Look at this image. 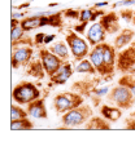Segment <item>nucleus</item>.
Returning <instances> with one entry per match:
<instances>
[{
	"label": "nucleus",
	"instance_id": "f257e3e1",
	"mask_svg": "<svg viewBox=\"0 0 135 151\" xmlns=\"http://www.w3.org/2000/svg\"><path fill=\"white\" fill-rule=\"evenodd\" d=\"M21 27L27 32L34 29H39L43 26L51 27H62L64 21H62V12H43L36 13L35 16L23 18L20 22Z\"/></svg>",
	"mask_w": 135,
	"mask_h": 151
},
{
	"label": "nucleus",
	"instance_id": "f03ea898",
	"mask_svg": "<svg viewBox=\"0 0 135 151\" xmlns=\"http://www.w3.org/2000/svg\"><path fill=\"white\" fill-rule=\"evenodd\" d=\"M107 99L110 105L122 110H130L135 105V97L131 91L122 84H117L107 93Z\"/></svg>",
	"mask_w": 135,
	"mask_h": 151
},
{
	"label": "nucleus",
	"instance_id": "7ed1b4c3",
	"mask_svg": "<svg viewBox=\"0 0 135 151\" xmlns=\"http://www.w3.org/2000/svg\"><path fill=\"white\" fill-rule=\"evenodd\" d=\"M92 116V109L88 105H81L75 109H72L62 114L61 123L65 128H74V127L85 125L88 119Z\"/></svg>",
	"mask_w": 135,
	"mask_h": 151
},
{
	"label": "nucleus",
	"instance_id": "20e7f679",
	"mask_svg": "<svg viewBox=\"0 0 135 151\" xmlns=\"http://www.w3.org/2000/svg\"><path fill=\"white\" fill-rule=\"evenodd\" d=\"M65 42L70 48V52L77 62L87 57L91 50V45L88 44L87 39H83L74 30H68L66 35H65Z\"/></svg>",
	"mask_w": 135,
	"mask_h": 151
},
{
	"label": "nucleus",
	"instance_id": "39448f33",
	"mask_svg": "<svg viewBox=\"0 0 135 151\" xmlns=\"http://www.w3.org/2000/svg\"><path fill=\"white\" fill-rule=\"evenodd\" d=\"M38 98H40L39 88L30 81H21L12 91V99L18 105H29Z\"/></svg>",
	"mask_w": 135,
	"mask_h": 151
},
{
	"label": "nucleus",
	"instance_id": "423d86ee",
	"mask_svg": "<svg viewBox=\"0 0 135 151\" xmlns=\"http://www.w3.org/2000/svg\"><path fill=\"white\" fill-rule=\"evenodd\" d=\"M85 104V97L78 92H64L53 97V109L57 114H65L72 109Z\"/></svg>",
	"mask_w": 135,
	"mask_h": 151
},
{
	"label": "nucleus",
	"instance_id": "0eeeda50",
	"mask_svg": "<svg viewBox=\"0 0 135 151\" xmlns=\"http://www.w3.org/2000/svg\"><path fill=\"white\" fill-rule=\"evenodd\" d=\"M117 70L126 74L135 68V40L117 52Z\"/></svg>",
	"mask_w": 135,
	"mask_h": 151
},
{
	"label": "nucleus",
	"instance_id": "6e6552de",
	"mask_svg": "<svg viewBox=\"0 0 135 151\" xmlns=\"http://www.w3.org/2000/svg\"><path fill=\"white\" fill-rule=\"evenodd\" d=\"M38 54H39V58H40L42 63H43V66H44V70H46V73L50 78L52 75L56 74L57 70L62 66V63L65 62L64 60H61L60 57H57L53 52H51L50 48H48V49L42 48V49H39Z\"/></svg>",
	"mask_w": 135,
	"mask_h": 151
},
{
	"label": "nucleus",
	"instance_id": "1a4fd4ad",
	"mask_svg": "<svg viewBox=\"0 0 135 151\" xmlns=\"http://www.w3.org/2000/svg\"><path fill=\"white\" fill-rule=\"evenodd\" d=\"M12 57H10V63H12V68H17L22 67V66H27L29 62L31 61V57L34 54V49L33 47L29 45H23V47H16L12 48Z\"/></svg>",
	"mask_w": 135,
	"mask_h": 151
},
{
	"label": "nucleus",
	"instance_id": "9d476101",
	"mask_svg": "<svg viewBox=\"0 0 135 151\" xmlns=\"http://www.w3.org/2000/svg\"><path fill=\"white\" fill-rule=\"evenodd\" d=\"M103 52H104V65L107 70V79L113 78L117 65V52L118 50L108 43H103Z\"/></svg>",
	"mask_w": 135,
	"mask_h": 151
},
{
	"label": "nucleus",
	"instance_id": "9b49d317",
	"mask_svg": "<svg viewBox=\"0 0 135 151\" xmlns=\"http://www.w3.org/2000/svg\"><path fill=\"white\" fill-rule=\"evenodd\" d=\"M107 35H108V34H107L105 29H104L101 26V23L98 21V22H93L92 25L88 27L87 32H86V39H87L90 45L95 47V45H98V44L105 43Z\"/></svg>",
	"mask_w": 135,
	"mask_h": 151
},
{
	"label": "nucleus",
	"instance_id": "f8f14e48",
	"mask_svg": "<svg viewBox=\"0 0 135 151\" xmlns=\"http://www.w3.org/2000/svg\"><path fill=\"white\" fill-rule=\"evenodd\" d=\"M88 60L92 62V65L95 66L96 71L100 76L107 79V70H105V65H104V52H103V43L98 44L95 47H91V50L88 53Z\"/></svg>",
	"mask_w": 135,
	"mask_h": 151
},
{
	"label": "nucleus",
	"instance_id": "ddd939ff",
	"mask_svg": "<svg viewBox=\"0 0 135 151\" xmlns=\"http://www.w3.org/2000/svg\"><path fill=\"white\" fill-rule=\"evenodd\" d=\"M99 22L101 23V26L105 29V31L108 35H114V34L121 31L120 27V14L116 12H109L105 13L99 18Z\"/></svg>",
	"mask_w": 135,
	"mask_h": 151
},
{
	"label": "nucleus",
	"instance_id": "4468645a",
	"mask_svg": "<svg viewBox=\"0 0 135 151\" xmlns=\"http://www.w3.org/2000/svg\"><path fill=\"white\" fill-rule=\"evenodd\" d=\"M73 73H74V68H73L72 63L69 61H65L62 63V66L57 70V73L55 75H52L50 78L51 80V85H61L65 84L68 81V79L72 76Z\"/></svg>",
	"mask_w": 135,
	"mask_h": 151
},
{
	"label": "nucleus",
	"instance_id": "2eb2a0df",
	"mask_svg": "<svg viewBox=\"0 0 135 151\" xmlns=\"http://www.w3.org/2000/svg\"><path fill=\"white\" fill-rule=\"evenodd\" d=\"M26 106H27L26 111L30 118H34V119H47L48 118L47 109H46V105H44L43 98H38Z\"/></svg>",
	"mask_w": 135,
	"mask_h": 151
},
{
	"label": "nucleus",
	"instance_id": "dca6fc26",
	"mask_svg": "<svg viewBox=\"0 0 135 151\" xmlns=\"http://www.w3.org/2000/svg\"><path fill=\"white\" fill-rule=\"evenodd\" d=\"M134 37H135V31L133 29H122L118 35L114 37L113 45L117 50H121L123 48H126L130 43H133Z\"/></svg>",
	"mask_w": 135,
	"mask_h": 151
},
{
	"label": "nucleus",
	"instance_id": "f3484780",
	"mask_svg": "<svg viewBox=\"0 0 135 151\" xmlns=\"http://www.w3.org/2000/svg\"><path fill=\"white\" fill-rule=\"evenodd\" d=\"M26 74L29 75V76L39 79V80H43V79L46 78L47 73H46V70H44V66H43V63H42L40 58L30 61L29 65L26 66Z\"/></svg>",
	"mask_w": 135,
	"mask_h": 151
},
{
	"label": "nucleus",
	"instance_id": "a211bd4d",
	"mask_svg": "<svg viewBox=\"0 0 135 151\" xmlns=\"http://www.w3.org/2000/svg\"><path fill=\"white\" fill-rule=\"evenodd\" d=\"M85 128L88 130H109L112 128L110 122L108 119L99 118V116H91L88 119V122L85 124Z\"/></svg>",
	"mask_w": 135,
	"mask_h": 151
},
{
	"label": "nucleus",
	"instance_id": "6ab92c4d",
	"mask_svg": "<svg viewBox=\"0 0 135 151\" xmlns=\"http://www.w3.org/2000/svg\"><path fill=\"white\" fill-rule=\"evenodd\" d=\"M100 114L105 119H108L110 123H116L122 118V109L117 106H109V105H101L100 107Z\"/></svg>",
	"mask_w": 135,
	"mask_h": 151
},
{
	"label": "nucleus",
	"instance_id": "aec40b11",
	"mask_svg": "<svg viewBox=\"0 0 135 151\" xmlns=\"http://www.w3.org/2000/svg\"><path fill=\"white\" fill-rule=\"evenodd\" d=\"M105 14V12L101 11V9L96 8H87V9H82L81 11V16H79V22H95L98 18H100L101 16Z\"/></svg>",
	"mask_w": 135,
	"mask_h": 151
},
{
	"label": "nucleus",
	"instance_id": "412c9836",
	"mask_svg": "<svg viewBox=\"0 0 135 151\" xmlns=\"http://www.w3.org/2000/svg\"><path fill=\"white\" fill-rule=\"evenodd\" d=\"M50 50L53 52L57 57H60L61 60L64 61H68L69 57H70V48L66 44V42H56L53 43L52 45L50 47Z\"/></svg>",
	"mask_w": 135,
	"mask_h": 151
},
{
	"label": "nucleus",
	"instance_id": "4be33fe9",
	"mask_svg": "<svg viewBox=\"0 0 135 151\" xmlns=\"http://www.w3.org/2000/svg\"><path fill=\"white\" fill-rule=\"evenodd\" d=\"M95 85L96 83H91V81H87V80H81L72 85V91L78 92L82 96H92L93 91L96 89Z\"/></svg>",
	"mask_w": 135,
	"mask_h": 151
},
{
	"label": "nucleus",
	"instance_id": "5701e85b",
	"mask_svg": "<svg viewBox=\"0 0 135 151\" xmlns=\"http://www.w3.org/2000/svg\"><path fill=\"white\" fill-rule=\"evenodd\" d=\"M20 22L17 18H12V31H10V43H12V47L15 45L17 42H20L22 37H25V30L21 27Z\"/></svg>",
	"mask_w": 135,
	"mask_h": 151
},
{
	"label": "nucleus",
	"instance_id": "b1692460",
	"mask_svg": "<svg viewBox=\"0 0 135 151\" xmlns=\"http://www.w3.org/2000/svg\"><path fill=\"white\" fill-rule=\"evenodd\" d=\"M74 71H75V73H78V74H90V75L98 74V71H96L95 66H93L92 62L88 60V58H87V60H86V58H83L82 61L77 62Z\"/></svg>",
	"mask_w": 135,
	"mask_h": 151
},
{
	"label": "nucleus",
	"instance_id": "393cba45",
	"mask_svg": "<svg viewBox=\"0 0 135 151\" xmlns=\"http://www.w3.org/2000/svg\"><path fill=\"white\" fill-rule=\"evenodd\" d=\"M34 128V123L29 118H23L20 120L10 122V129L12 130H29Z\"/></svg>",
	"mask_w": 135,
	"mask_h": 151
},
{
	"label": "nucleus",
	"instance_id": "a878e982",
	"mask_svg": "<svg viewBox=\"0 0 135 151\" xmlns=\"http://www.w3.org/2000/svg\"><path fill=\"white\" fill-rule=\"evenodd\" d=\"M23 118H29V114H27L26 110L21 109L20 106H17V105H12V107H10V122L20 120Z\"/></svg>",
	"mask_w": 135,
	"mask_h": 151
},
{
	"label": "nucleus",
	"instance_id": "bb28decb",
	"mask_svg": "<svg viewBox=\"0 0 135 151\" xmlns=\"http://www.w3.org/2000/svg\"><path fill=\"white\" fill-rule=\"evenodd\" d=\"M118 84H122L125 87H127L131 91V93L135 97V76L131 74H125L122 78L118 80Z\"/></svg>",
	"mask_w": 135,
	"mask_h": 151
},
{
	"label": "nucleus",
	"instance_id": "cd10ccee",
	"mask_svg": "<svg viewBox=\"0 0 135 151\" xmlns=\"http://www.w3.org/2000/svg\"><path fill=\"white\" fill-rule=\"evenodd\" d=\"M118 14H120V17L123 19L125 22H127V23L133 22V17H134V11H133V9L123 8V9H121V11H120Z\"/></svg>",
	"mask_w": 135,
	"mask_h": 151
},
{
	"label": "nucleus",
	"instance_id": "c85d7f7f",
	"mask_svg": "<svg viewBox=\"0 0 135 151\" xmlns=\"http://www.w3.org/2000/svg\"><path fill=\"white\" fill-rule=\"evenodd\" d=\"M62 14H65L66 18L70 19H79L81 11H78V9H66V11H62Z\"/></svg>",
	"mask_w": 135,
	"mask_h": 151
},
{
	"label": "nucleus",
	"instance_id": "c756f323",
	"mask_svg": "<svg viewBox=\"0 0 135 151\" xmlns=\"http://www.w3.org/2000/svg\"><path fill=\"white\" fill-rule=\"evenodd\" d=\"M44 39H46V34L44 32H39V34H36V36H35V45L36 47H40L42 44H44Z\"/></svg>",
	"mask_w": 135,
	"mask_h": 151
},
{
	"label": "nucleus",
	"instance_id": "7c9ffc66",
	"mask_svg": "<svg viewBox=\"0 0 135 151\" xmlns=\"http://www.w3.org/2000/svg\"><path fill=\"white\" fill-rule=\"evenodd\" d=\"M125 128L130 129V130H135V119L127 118L126 120H125Z\"/></svg>",
	"mask_w": 135,
	"mask_h": 151
},
{
	"label": "nucleus",
	"instance_id": "2f4dec72",
	"mask_svg": "<svg viewBox=\"0 0 135 151\" xmlns=\"http://www.w3.org/2000/svg\"><path fill=\"white\" fill-rule=\"evenodd\" d=\"M88 23L87 22H79V25L74 26V31H77L78 34H83L85 32V29L87 27Z\"/></svg>",
	"mask_w": 135,
	"mask_h": 151
},
{
	"label": "nucleus",
	"instance_id": "473e14b6",
	"mask_svg": "<svg viewBox=\"0 0 135 151\" xmlns=\"http://www.w3.org/2000/svg\"><path fill=\"white\" fill-rule=\"evenodd\" d=\"M130 4H135V0H122V1H117L116 4H113V6L117 8V6H123V5H130Z\"/></svg>",
	"mask_w": 135,
	"mask_h": 151
},
{
	"label": "nucleus",
	"instance_id": "72a5a7b5",
	"mask_svg": "<svg viewBox=\"0 0 135 151\" xmlns=\"http://www.w3.org/2000/svg\"><path fill=\"white\" fill-rule=\"evenodd\" d=\"M53 39H55V35H46V39H44V44L51 43Z\"/></svg>",
	"mask_w": 135,
	"mask_h": 151
},
{
	"label": "nucleus",
	"instance_id": "f704fd0d",
	"mask_svg": "<svg viewBox=\"0 0 135 151\" xmlns=\"http://www.w3.org/2000/svg\"><path fill=\"white\" fill-rule=\"evenodd\" d=\"M108 5V1H103V3H96L95 6L96 8H100V6H107Z\"/></svg>",
	"mask_w": 135,
	"mask_h": 151
},
{
	"label": "nucleus",
	"instance_id": "c9c22d12",
	"mask_svg": "<svg viewBox=\"0 0 135 151\" xmlns=\"http://www.w3.org/2000/svg\"><path fill=\"white\" fill-rule=\"evenodd\" d=\"M20 17H23V13H16V14L12 16V18H17V19H18Z\"/></svg>",
	"mask_w": 135,
	"mask_h": 151
},
{
	"label": "nucleus",
	"instance_id": "e433bc0d",
	"mask_svg": "<svg viewBox=\"0 0 135 151\" xmlns=\"http://www.w3.org/2000/svg\"><path fill=\"white\" fill-rule=\"evenodd\" d=\"M131 23L135 26V9H134V17H133V22H131Z\"/></svg>",
	"mask_w": 135,
	"mask_h": 151
},
{
	"label": "nucleus",
	"instance_id": "4c0bfd02",
	"mask_svg": "<svg viewBox=\"0 0 135 151\" xmlns=\"http://www.w3.org/2000/svg\"><path fill=\"white\" fill-rule=\"evenodd\" d=\"M131 116H133V118H135V111L133 112V114H131Z\"/></svg>",
	"mask_w": 135,
	"mask_h": 151
}]
</instances>
